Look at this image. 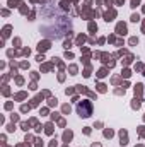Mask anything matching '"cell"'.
<instances>
[{
    "label": "cell",
    "mask_w": 145,
    "mask_h": 147,
    "mask_svg": "<svg viewBox=\"0 0 145 147\" xmlns=\"http://www.w3.org/2000/svg\"><path fill=\"white\" fill-rule=\"evenodd\" d=\"M77 113L80 116H84V118L91 116L92 115V105H91V101H80L77 105Z\"/></svg>",
    "instance_id": "cell-1"
}]
</instances>
